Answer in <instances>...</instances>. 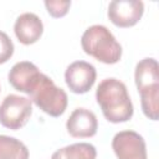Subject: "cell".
Segmentation results:
<instances>
[{
  "mask_svg": "<svg viewBox=\"0 0 159 159\" xmlns=\"http://www.w3.org/2000/svg\"><path fill=\"white\" fill-rule=\"evenodd\" d=\"M96 99L104 118L111 123L128 122L133 117V103L125 84L113 77L103 80L96 91Z\"/></svg>",
  "mask_w": 159,
  "mask_h": 159,
  "instance_id": "1",
  "label": "cell"
},
{
  "mask_svg": "<svg viewBox=\"0 0 159 159\" xmlns=\"http://www.w3.org/2000/svg\"><path fill=\"white\" fill-rule=\"evenodd\" d=\"M134 80L140 94L142 111L152 120L159 118V66L155 58L140 60L134 71Z\"/></svg>",
  "mask_w": 159,
  "mask_h": 159,
  "instance_id": "2",
  "label": "cell"
},
{
  "mask_svg": "<svg viewBox=\"0 0 159 159\" xmlns=\"http://www.w3.org/2000/svg\"><path fill=\"white\" fill-rule=\"evenodd\" d=\"M83 51L99 62L113 65L122 57V46L113 34L103 25L89 26L81 37Z\"/></svg>",
  "mask_w": 159,
  "mask_h": 159,
  "instance_id": "3",
  "label": "cell"
},
{
  "mask_svg": "<svg viewBox=\"0 0 159 159\" xmlns=\"http://www.w3.org/2000/svg\"><path fill=\"white\" fill-rule=\"evenodd\" d=\"M29 96L31 102L51 117L62 116L67 108V93L62 88L57 87L48 76L41 72L31 86Z\"/></svg>",
  "mask_w": 159,
  "mask_h": 159,
  "instance_id": "4",
  "label": "cell"
},
{
  "mask_svg": "<svg viewBox=\"0 0 159 159\" xmlns=\"http://www.w3.org/2000/svg\"><path fill=\"white\" fill-rule=\"evenodd\" d=\"M31 101L17 94H9L0 104V124L7 129L22 128L32 114Z\"/></svg>",
  "mask_w": 159,
  "mask_h": 159,
  "instance_id": "5",
  "label": "cell"
},
{
  "mask_svg": "<svg viewBox=\"0 0 159 159\" xmlns=\"http://www.w3.org/2000/svg\"><path fill=\"white\" fill-rule=\"evenodd\" d=\"M144 14L140 0H113L108 5V19L118 27H132L139 22Z\"/></svg>",
  "mask_w": 159,
  "mask_h": 159,
  "instance_id": "6",
  "label": "cell"
},
{
  "mask_svg": "<svg viewBox=\"0 0 159 159\" xmlns=\"http://www.w3.org/2000/svg\"><path fill=\"white\" fill-rule=\"evenodd\" d=\"M112 148L118 159H147L144 138L134 130L118 132L112 140Z\"/></svg>",
  "mask_w": 159,
  "mask_h": 159,
  "instance_id": "7",
  "label": "cell"
},
{
  "mask_svg": "<svg viewBox=\"0 0 159 159\" xmlns=\"http://www.w3.org/2000/svg\"><path fill=\"white\" fill-rule=\"evenodd\" d=\"M97 72L93 65L86 61L72 62L65 72V81L71 92L76 94L87 93L94 84Z\"/></svg>",
  "mask_w": 159,
  "mask_h": 159,
  "instance_id": "8",
  "label": "cell"
},
{
  "mask_svg": "<svg viewBox=\"0 0 159 159\" xmlns=\"http://www.w3.org/2000/svg\"><path fill=\"white\" fill-rule=\"evenodd\" d=\"M66 129L73 138H89L97 133L96 114L86 108H76L66 122Z\"/></svg>",
  "mask_w": 159,
  "mask_h": 159,
  "instance_id": "9",
  "label": "cell"
},
{
  "mask_svg": "<svg viewBox=\"0 0 159 159\" xmlns=\"http://www.w3.org/2000/svg\"><path fill=\"white\" fill-rule=\"evenodd\" d=\"M14 31L22 45H32L40 40L43 32V24L36 14L24 12L16 19Z\"/></svg>",
  "mask_w": 159,
  "mask_h": 159,
  "instance_id": "10",
  "label": "cell"
},
{
  "mask_svg": "<svg viewBox=\"0 0 159 159\" xmlns=\"http://www.w3.org/2000/svg\"><path fill=\"white\" fill-rule=\"evenodd\" d=\"M39 75H40V71L36 65L29 61H21V62L15 63L11 67L7 75V78H9L10 84L16 91L29 94L30 88L34 84Z\"/></svg>",
  "mask_w": 159,
  "mask_h": 159,
  "instance_id": "11",
  "label": "cell"
},
{
  "mask_svg": "<svg viewBox=\"0 0 159 159\" xmlns=\"http://www.w3.org/2000/svg\"><path fill=\"white\" fill-rule=\"evenodd\" d=\"M97 150L89 143H75L56 150L51 159H96Z\"/></svg>",
  "mask_w": 159,
  "mask_h": 159,
  "instance_id": "12",
  "label": "cell"
},
{
  "mask_svg": "<svg viewBox=\"0 0 159 159\" xmlns=\"http://www.w3.org/2000/svg\"><path fill=\"white\" fill-rule=\"evenodd\" d=\"M0 159H29V149L14 137L0 135Z\"/></svg>",
  "mask_w": 159,
  "mask_h": 159,
  "instance_id": "13",
  "label": "cell"
},
{
  "mask_svg": "<svg viewBox=\"0 0 159 159\" xmlns=\"http://www.w3.org/2000/svg\"><path fill=\"white\" fill-rule=\"evenodd\" d=\"M45 6L47 9V12L52 17L58 19V17H63L68 12L71 1H68V0H66V1H45Z\"/></svg>",
  "mask_w": 159,
  "mask_h": 159,
  "instance_id": "14",
  "label": "cell"
},
{
  "mask_svg": "<svg viewBox=\"0 0 159 159\" xmlns=\"http://www.w3.org/2000/svg\"><path fill=\"white\" fill-rule=\"evenodd\" d=\"M14 55V43L4 31H0V65L7 62Z\"/></svg>",
  "mask_w": 159,
  "mask_h": 159,
  "instance_id": "15",
  "label": "cell"
}]
</instances>
